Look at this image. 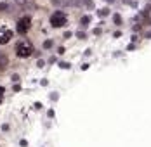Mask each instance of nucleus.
Masks as SVG:
<instances>
[{"label":"nucleus","mask_w":151,"mask_h":147,"mask_svg":"<svg viewBox=\"0 0 151 147\" xmlns=\"http://www.w3.org/2000/svg\"><path fill=\"white\" fill-rule=\"evenodd\" d=\"M33 54V45L30 42H19L16 45V56L21 59H26Z\"/></svg>","instance_id":"f257e3e1"},{"label":"nucleus","mask_w":151,"mask_h":147,"mask_svg":"<svg viewBox=\"0 0 151 147\" xmlns=\"http://www.w3.org/2000/svg\"><path fill=\"white\" fill-rule=\"evenodd\" d=\"M50 24H52V28H61V26H64V24H66V16L63 14L61 11L54 12V14L50 16Z\"/></svg>","instance_id":"f03ea898"},{"label":"nucleus","mask_w":151,"mask_h":147,"mask_svg":"<svg viewBox=\"0 0 151 147\" xmlns=\"http://www.w3.org/2000/svg\"><path fill=\"white\" fill-rule=\"evenodd\" d=\"M17 33H21V35H24L28 29L31 28V19L30 17H21L19 21H17Z\"/></svg>","instance_id":"7ed1b4c3"},{"label":"nucleus","mask_w":151,"mask_h":147,"mask_svg":"<svg viewBox=\"0 0 151 147\" xmlns=\"http://www.w3.org/2000/svg\"><path fill=\"white\" fill-rule=\"evenodd\" d=\"M11 38H12V31L9 28H5V26H2V28H0V45L9 44Z\"/></svg>","instance_id":"20e7f679"},{"label":"nucleus","mask_w":151,"mask_h":147,"mask_svg":"<svg viewBox=\"0 0 151 147\" xmlns=\"http://www.w3.org/2000/svg\"><path fill=\"white\" fill-rule=\"evenodd\" d=\"M7 64H9V57L4 52H0V71H4L7 68Z\"/></svg>","instance_id":"39448f33"},{"label":"nucleus","mask_w":151,"mask_h":147,"mask_svg":"<svg viewBox=\"0 0 151 147\" xmlns=\"http://www.w3.org/2000/svg\"><path fill=\"white\" fill-rule=\"evenodd\" d=\"M89 23H91V17H89V16H83V17L80 19V24H82V26H87Z\"/></svg>","instance_id":"423d86ee"},{"label":"nucleus","mask_w":151,"mask_h":147,"mask_svg":"<svg viewBox=\"0 0 151 147\" xmlns=\"http://www.w3.org/2000/svg\"><path fill=\"white\" fill-rule=\"evenodd\" d=\"M83 5H85L87 9H92V7H94V2H92V0H85V2H83Z\"/></svg>","instance_id":"0eeeda50"},{"label":"nucleus","mask_w":151,"mask_h":147,"mask_svg":"<svg viewBox=\"0 0 151 147\" xmlns=\"http://www.w3.org/2000/svg\"><path fill=\"white\" fill-rule=\"evenodd\" d=\"M113 21H115V24H122V17L118 14H115V17H113Z\"/></svg>","instance_id":"6e6552de"},{"label":"nucleus","mask_w":151,"mask_h":147,"mask_svg":"<svg viewBox=\"0 0 151 147\" xmlns=\"http://www.w3.org/2000/svg\"><path fill=\"white\" fill-rule=\"evenodd\" d=\"M16 2H17V5L24 7V5H28V2H30V0H16Z\"/></svg>","instance_id":"1a4fd4ad"},{"label":"nucleus","mask_w":151,"mask_h":147,"mask_svg":"<svg viewBox=\"0 0 151 147\" xmlns=\"http://www.w3.org/2000/svg\"><path fill=\"white\" fill-rule=\"evenodd\" d=\"M108 14H109L108 9H101V11H99V16H101V17H104V16H108Z\"/></svg>","instance_id":"9d476101"},{"label":"nucleus","mask_w":151,"mask_h":147,"mask_svg":"<svg viewBox=\"0 0 151 147\" xmlns=\"http://www.w3.org/2000/svg\"><path fill=\"white\" fill-rule=\"evenodd\" d=\"M0 11H9V5H7L5 2H2V4H0Z\"/></svg>","instance_id":"9b49d317"},{"label":"nucleus","mask_w":151,"mask_h":147,"mask_svg":"<svg viewBox=\"0 0 151 147\" xmlns=\"http://www.w3.org/2000/svg\"><path fill=\"white\" fill-rule=\"evenodd\" d=\"M44 47H45V49H50V47H52V40H45Z\"/></svg>","instance_id":"f8f14e48"},{"label":"nucleus","mask_w":151,"mask_h":147,"mask_svg":"<svg viewBox=\"0 0 151 147\" xmlns=\"http://www.w3.org/2000/svg\"><path fill=\"white\" fill-rule=\"evenodd\" d=\"M52 4H54V5H61V4H63V0H52Z\"/></svg>","instance_id":"ddd939ff"},{"label":"nucleus","mask_w":151,"mask_h":147,"mask_svg":"<svg viewBox=\"0 0 151 147\" xmlns=\"http://www.w3.org/2000/svg\"><path fill=\"white\" fill-rule=\"evenodd\" d=\"M2 97H4V87H0V102H2Z\"/></svg>","instance_id":"4468645a"},{"label":"nucleus","mask_w":151,"mask_h":147,"mask_svg":"<svg viewBox=\"0 0 151 147\" xmlns=\"http://www.w3.org/2000/svg\"><path fill=\"white\" fill-rule=\"evenodd\" d=\"M106 2H108V4H113V2H115V0H106Z\"/></svg>","instance_id":"2eb2a0df"},{"label":"nucleus","mask_w":151,"mask_h":147,"mask_svg":"<svg viewBox=\"0 0 151 147\" xmlns=\"http://www.w3.org/2000/svg\"><path fill=\"white\" fill-rule=\"evenodd\" d=\"M5 2H7V0H5Z\"/></svg>","instance_id":"dca6fc26"}]
</instances>
